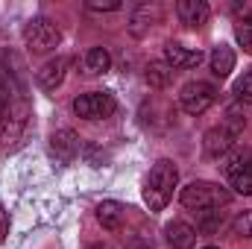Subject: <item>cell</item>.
Segmentation results:
<instances>
[{
  "instance_id": "cell-19",
  "label": "cell",
  "mask_w": 252,
  "mask_h": 249,
  "mask_svg": "<svg viewBox=\"0 0 252 249\" xmlns=\"http://www.w3.org/2000/svg\"><path fill=\"white\" fill-rule=\"evenodd\" d=\"M223 126H226V129L238 138V135L244 132V126H247V118L241 115V109H238V106H232V109L226 112V124H223Z\"/></svg>"
},
{
  "instance_id": "cell-13",
  "label": "cell",
  "mask_w": 252,
  "mask_h": 249,
  "mask_svg": "<svg viewBox=\"0 0 252 249\" xmlns=\"http://www.w3.org/2000/svg\"><path fill=\"white\" fill-rule=\"evenodd\" d=\"M53 153L62 158V161H70L73 156H76V150H79V138H76V132L73 129H59V132H53Z\"/></svg>"
},
{
  "instance_id": "cell-4",
  "label": "cell",
  "mask_w": 252,
  "mask_h": 249,
  "mask_svg": "<svg viewBox=\"0 0 252 249\" xmlns=\"http://www.w3.org/2000/svg\"><path fill=\"white\" fill-rule=\"evenodd\" d=\"M24 41H27V47L32 53H50V50L59 47L62 32H59V27L50 18H32L24 27Z\"/></svg>"
},
{
  "instance_id": "cell-7",
  "label": "cell",
  "mask_w": 252,
  "mask_h": 249,
  "mask_svg": "<svg viewBox=\"0 0 252 249\" xmlns=\"http://www.w3.org/2000/svg\"><path fill=\"white\" fill-rule=\"evenodd\" d=\"M70 67V59L67 56H56V59H50V62L41 64V70L35 73V85L41 88V91H56L59 85H62L64 79V70Z\"/></svg>"
},
{
  "instance_id": "cell-20",
  "label": "cell",
  "mask_w": 252,
  "mask_h": 249,
  "mask_svg": "<svg viewBox=\"0 0 252 249\" xmlns=\"http://www.w3.org/2000/svg\"><path fill=\"white\" fill-rule=\"evenodd\" d=\"M232 232L238 238H252V211H241L235 220H232Z\"/></svg>"
},
{
  "instance_id": "cell-8",
  "label": "cell",
  "mask_w": 252,
  "mask_h": 249,
  "mask_svg": "<svg viewBox=\"0 0 252 249\" xmlns=\"http://www.w3.org/2000/svg\"><path fill=\"white\" fill-rule=\"evenodd\" d=\"M235 135L226 129V126H214V129H208L205 135H202V150H205V156L208 158H220V156H226L232 147H235Z\"/></svg>"
},
{
  "instance_id": "cell-22",
  "label": "cell",
  "mask_w": 252,
  "mask_h": 249,
  "mask_svg": "<svg viewBox=\"0 0 252 249\" xmlns=\"http://www.w3.org/2000/svg\"><path fill=\"white\" fill-rule=\"evenodd\" d=\"M235 97L244 100V103H252V70H247V73L235 82Z\"/></svg>"
},
{
  "instance_id": "cell-24",
  "label": "cell",
  "mask_w": 252,
  "mask_h": 249,
  "mask_svg": "<svg viewBox=\"0 0 252 249\" xmlns=\"http://www.w3.org/2000/svg\"><path fill=\"white\" fill-rule=\"evenodd\" d=\"M85 6L91 12H118L121 9V0H88Z\"/></svg>"
},
{
  "instance_id": "cell-3",
  "label": "cell",
  "mask_w": 252,
  "mask_h": 249,
  "mask_svg": "<svg viewBox=\"0 0 252 249\" xmlns=\"http://www.w3.org/2000/svg\"><path fill=\"white\" fill-rule=\"evenodd\" d=\"M27 121H30V103H27V97L18 94V91L9 94V100H6V106L0 112V141H3V147L18 144V138L27 129Z\"/></svg>"
},
{
  "instance_id": "cell-30",
  "label": "cell",
  "mask_w": 252,
  "mask_h": 249,
  "mask_svg": "<svg viewBox=\"0 0 252 249\" xmlns=\"http://www.w3.org/2000/svg\"><path fill=\"white\" fill-rule=\"evenodd\" d=\"M202 249H220V247H202Z\"/></svg>"
},
{
  "instance_id": "cell-25",
  "label": "cell",
  "mask_w": 252,
  "mask_h": 249,
  "mask_svg": "<svg viewBox=\"0 0 252 249\" xmlns=\"http://www.w3.org/2000/svg\"><path fill=\"white\" fill-rule=\"evenodd\" d=\"M220 223H223V220H217V217H202V223H199V232H214Z\"/></svg>"
},
{
  "instance_id": "cell-27",
  "label": "cell",
  "mask_w": 252,
  "mask_h": 249,
  "mask_svg": "<svg viewBox=\"0 0 252 249\" xmlns=\"http://www.w3.org/2000/svg\"><path fill=\"white\" fill-rule=\"evenodd\" d=\"M126 249H153V244L150 241H141V238H129Z\"/></svg>"
},
{
  "instance_id": "cell-18",
  "label": "cell",
  "mask_w": 252,
  "mask_h": 249,
  "mask_svg": "<svg viewBox=\"0 0 252 249\" xmlns=\"http://www.w3.org/2000/svg\"><path fill=\"white\" fill-rule=\"evenodd\" d=\"M170 79H173V70H170V67H167L164 62L147 64V82H150L153 88H164Z\"/></svg>"
},
{
  "instance_id": "cell-5",
  "label": "cell",
  "mask_w": 252,
  "mask_h": 249,
  "mask_svg": "<svg viewBox=\"0 0 252 249\" xmlns=\"http://www.w3.org/2000/svg\"><path fill=\"white\" fill-rule=\"evenodd\" d=\"M115 109H118V100L109 91H88L73 100V112L82 121H106L115 115Z\"/></svg>"
},
{
  "instance_id": "cell-1",
  "label": "cell",
  "mask_w": 252,
  "mask_h": 249,
  "mask_svg": "<svg viewBox=\"0 0 252 249\" xmlns=\"http://www.w3.org/2000/svg\"><path fill=\"white\" fill-rule=\"evenodd\" d=\"M179 185V170L170 158H158L144 182V202L150 211H164L173 199V190Z\"/></svg>"
},
{
  "instance_id": "cell-17",
  "label": "cell",
  "mask_w": 252,
  "mask_h": 249,
  "mask_svg": "<svg viewBox=\"0 0 252 249\" xmlns=\"http://www.w3.org/2000/svg\"><path fill=\"white\" fill-rule=\"evenodd\" d=\"M229 182L235 187V193H241V196H252V156L229 176Z\"/></svg>"
},
{
  "instance_id": "cell-26",
  "label": "cell",
  "mask_w": 252,
  "mask_h": 249,
  "mask_svg": "<svg viewBox=\"0 0 252 249\" xmlns=\"http://www.w3.org/2000/svg\"><path fill=\"white\" fill-rule=\"evenodd\" d=\"M6 235H9V217H6V211H3V205H0V244L6 241Z\"/></svg>"
},
{
  "instance_id": "cell-6",
  "label": "cell",
  "mask_w": 252,
  "mask_h": 249,
  "mask_svg": "<svg viewBox=\"0 0 252 249\" xmlns=\"http://www.w3.org/2000/svg\"><path fill=\"white\" fill-rule=\"evenodd\" d=\"M214 103H217V88H214L211 82L193 79L188 85H182V91H179V106H182L188 115H202V112H208Z\"/></svg>"
},
{
  "instance_id": "cell-28",
  "label": "cell",
  "mask_w": 252,
  "mask_h": 249,
  "mask_svg": "<svg viewBox=\"0 0 252 249\" xmlns=\"http://www.w3.org/2000/svg\"><path fill=\"white\" fill-rule=\"evenodd\" d=\"M6 100H9V91H6V85L0 82V112H3V106H6Z\"/></svg>"
},
{
  "instance_id": "cell-21",
  "label": "cell",
  "mask_w": 252,
  "mask_h": 249,
  "mask_svg": "<svg viewBox=\"0 0 252 249\" xmlns=\"http://www.w3.org/2000/svg\"><path fill=\"white\" fill-rule=\"evenodd\" d=\"M235 38H238V44L244 47V53L252 56V21H241V24L235 27Z\"/></svg>"
},
{
  "instance_id": "cell-12",
  "label": "cell",
  "mask_w": 252,
  "mask_h": 249,
  "mask_svg": "<svg viewBox=\"0 0 252 249\" xmlns=\"http://www.w3.org/2000/svg\"><path fill=\"white\" fill-rule=\"evenodd\" d=\"M97 220H100V226H103V229L118 232V229L124 226V205H121V202H115V199L100 202V205H97Z\"/></svg>"
},
{
  "instance_id": "cell-15",
  "label": "cell",
  "mask_w": 252,
  "mask_h": 249,
  "mask_svg": "<svg viewBox=\"0 0 252 249\" xmlns=\"http://www.w3.org/2000/svg\"><path fill=\"white\" fill-rule=\"evenodd\" d=\"M161 21V6L158 3H144V6H138L135 9V15H132V32L135 35H144V30L147 27H153V24H158Z\"/></svg>"
},
{
  "instance_id": "cell-14",
  "label": "cell",
  "mask_w": 252,
  "mask_h": 249,
  "mask_svg": "<svg viewBox=\"0 0 252 249\" xmlns=\"http://www.w3.org/2000/svg\"><path fill=\"white\" fill-rule=\"evenodd\" d=\"M208 62H211V73H214V76L226 79V76L235 70V53H232V47H226V44H217V47L211 50Z\"/></svg>"
},
{
  "instance_id": "cell-2",
  "label": "cell",
  "mask_w": 252,
  "mask_h": 249,
  "mask_svg": "<svg viewBox=\"0 0 252 249\" xmlns=\"http://www.w3.org/2000/svg\"><path fill=\"white\" fill-rule=\"evenodd\" d=\"M182 205L190 211H214V208H223L232 202V190L220 187L217 182H205V179H196L188 182L179 193Z\"/></svg>"
},
{
  "instance_id": "cell-16",
  "label": "cell",
  "mask_w": 252,
  "mask_h": 249,
  "mask_svg": "<svg viewBox=\"0 0 252 249\" xmlns=\"http://www.w3.org/2000/svg\"><path fill=\"white\" fill-rule=\"evenodd\" d=\"M109 67H112V56H109L106 47H91V50L85 53V59H82V70H85L88 76H100V73H106Z\"/></svg>"
},
{
  "instance_id": "cell-10",
  "label": "cell",
  "mask_w": 252,
  "mask_h": 249,
  "mask_svg": "<svg viewBox=\"0 0 252 249\" xmlns=\"http://www.w3.org/2000/svg\"><path fill=\"white\" fill-rule=\"evenodd\" d=\"M176 15H179V21L185 24V27H202L205 21H208V15H211V9H208V3L205 0H179L176 3Z\"/></svg>"
},
{
  "instance_id": "cell-29",
  "label": "cell",
  "mask_w": 252,
  "mask_h": 249,
  "mask_svg": "<svg viewBox=\"0 0 252 249\" xmlns=\"http://www.w3.org/2000/svg\"><path fill=\"white\" fill-rule=\"evenodd\" d=\"M85 249H112V247H106V244H91V247H85Z\"/></svg>"
},
{
  "instance_id": "cell-9",
  "label": "cell",
  "mask_w": 252,
  "mask_h": 249,
  "mask_svg": "<svg viewBox=\"0 0 252 249\" xmlns=\"http://www.w3.org/2000/svg\"><path fill=\"white\" fill-rule=\"evenodd\" d=\"M199 62H202L199 50H188L185 44H176V41L164 44V64L170 70H185V67H193V64H199Z\"/></svg>"
},
{
  "instance_id": "cell-23",
  "label": "cell",
  "mask_w": 252,
  "mask_h": 249,
  "mask_svg": "<svg viewBox=\"0 0 252 249\" xmlns=\"http://www.w3.org/2000/svg\"><path fill=\"white\" fill-rule=\"evenodd\" d=\"M250 156H252L250 150H238V153H232V156L226 158V164H223L226 176H232V173H235V170H238V167H241V164H244L247 158H250Z\"/></svg>"
},
{
  "instance_id": "cell-11",
  "label": "cell",
  "mask_w": 252,
  "mask_h": 249,
  "mask_svg": "<svg viewBox=\"0 0 252 249\" xmlns=\"http://www.w3.org/2000/svg\"><path fill=\"white\" fill-rule=\"evenodd\" d=\"M164 235H167V244L173 249H193L196 244V229L185 223V220H173L164 226Z\"/></svg>"
}]
</instances>
